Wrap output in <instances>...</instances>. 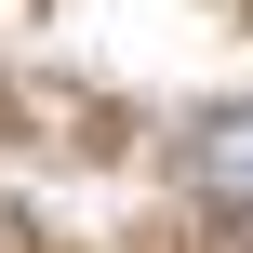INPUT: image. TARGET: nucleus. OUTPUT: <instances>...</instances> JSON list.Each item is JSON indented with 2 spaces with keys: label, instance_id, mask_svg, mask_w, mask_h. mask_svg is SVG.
I'll use <instances>...</instances> for the list:
<instances>
[{
  "label": "nucleus",
  "instance_id": "nucleus-1",
  "mask_svg": "<svg viewBox=\"0 0 253 253\" xmlns=\"http://www.w3.org/2000/svg\"><path fill=\"white\" fill-rule=\"evenodd\" d=\"M187 173H200L213 200H253V107H227V120H200V147H187Z\"/></svg>",
  "mask_w": 253,
  "mask_h": 253
}]
</instances>
